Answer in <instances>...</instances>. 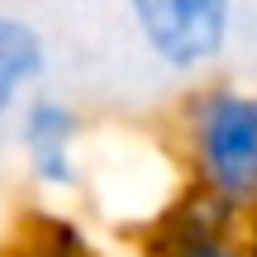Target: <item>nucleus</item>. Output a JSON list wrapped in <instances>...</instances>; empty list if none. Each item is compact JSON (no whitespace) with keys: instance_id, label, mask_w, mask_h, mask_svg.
<instances>
[{"instance_id":"4","label":"nucleus","mask_w":257,"mask_h":257,"mask_svg":"<svg viewBox=\"0 0 257 257\" xmlns=\"http://www.w3.org/2000/svg\"><path fill=\"white\" fill-rule=\"evenodd\" d=\"M143 257H252L243 214L224 210L219 200L191 191L162 205L143 233Z\"/></svg>"},{"instance_id":"1","label":"nucleus","mask_w":257,"mask_h":257,"mask_svg":"<svg viewBox=\"0 0 257 257\" xmlns=\"http://www.w3.org/2000/svg\"><path fill=\"white\" fill-rule=\"evenodd\" d=\"M176 162L186 186L224 210H257V86L205 76L176 105Z\"/></svg>"},{"instance_id":"2","label":"nucleus","mask_w":257,"mask_h":257,"mask_svg":"<svg viewBox=\"0 0 257 257\" xmlns=\"http://www.w3.org/2000/svg\"><path fill=\"white\" fill-rule=\"evenodd\" d=\"M138 53L176 81H200L224 62L238 0H119Z\"/></svg>"},{"instance_id":"7","label":"nucleus","mask_w":257,"mask_h":257,"mask_svg":"<svg viewBox=\"0 0 257 257\" xmlns=\"http://www.w3.org/2000/svg\"><path fill=\"white\" fill-rule=\"evenodd\" d=\"M243 233H248V252L257 257V210H248V214H243Z\"/></svg>"},{"instance_id":"3","label":"nucleus","mask_w":257,"mask_h":257,"mask_svg":"<svg viewBox=\"0 0 257 257\" xmlns=\"http://www.w3.org/2000/svg\"><path fill=\"white\" fill-rule=\"evenodd\" d=\"M10 148L19 172L43 195H76L86 186V114L72 95L43 86L10 124Z\"/></svg>"},{"instance_id":"6","label":"nucleus","mask_w":257,"mask_h":257,"mask_svg":"<svg viewBox=\"0 0 257 257\" xmlns=\"http://www.w3.org/2000/svg\"><path fill=\"white\" fill-rule=\"evenodd\" d=\"M15 257H95L91 233L67 214H34V224L24 229V248Z\"/></svg>"},{"instance_id":"5","label":"nucleus","mask_w":257,"mask_h":257,"mask_svg":"<svg viewBox=\"0 0 257 257\" xmlns=\"http://www.w3.org/2000/svg\"><path fill=\"white\" fill-rule=\"evenodd\" d=\"M53 72V43L43 24L15 5H0V138H10L15 114L38 95Z\"/></svg>"}]
</instances>
